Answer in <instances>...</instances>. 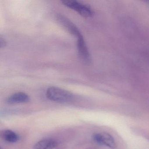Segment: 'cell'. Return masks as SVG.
<instances>
[{
  "label": "cell",
  "instance_id": "1",
  "mask_svg": "<svg viewBox=\"0 0 149 149\" xmlns=\"http://www.w3.org/2000/svg\"><path fill=\"white\" fill-rule=\"evenodd\" d=\"M46 96L49 100L59 103L69 102L74 98L71 92L54 86H51L47 89Z\"/></svg>",
  "mask_w": 149,
  "mask_h": 149
},
{
  "label": "cell",
  "instance_id": "4",
  "mask_svg": "<svg viewBox=\"0 0 149 149\" xmlns=\"http://www.w3.org/2000/svg\"><path fill=\"white\" fill-rule=\"evenodd\" d=\"M57 19L58 21L67 29L68 32L72 34L77 38L82 37V35L77 27L71 22L68 19L63 15L59 14L57 15Z\"/></svg>",
  "mask_w": 149,
  "mask_h": 149
},
{
  "label": "cell",
  "instance_id": "10",
  "mask_svg": "<svg viewBox=\"0 0 149 149\" xmlns=\"http://www.w3.org/2000/svg\"><path fill=\"white\" fill-rule=\"evenodd\" d=\"M148 3H149V1H148Z\"/></svg>",
  "mask_w": 149,
  "mask_h": 149
},
{
  "label": "cell",
  "instance_id": "11",
  "mask_svg": "<svg viewBox=\"0 0 149 149\" xmlns=\"http://www.w3.org/2000/svg\"><path fill=\"white\" fill-rule=\"evenodd\" d=\"M1 149H2V148H1Z\"/></svg>",
  "mask_w": 149,
  "mask_h": 149
},
{
  "label": "cell",
  "instance_id": "2",
  "mask_svg": "<svg viewBox=\"0 0 149 149\" xmlns=\"http://www.w3.org/2000/svg\"><path fill=\"white\" fill-rule=\"evenodd\" d=\"M63 5L69 8L74 10L83 17L88 18L94 14L92 8L88 5L83 4L79 1L72 0H65L61 1Z\"/></svg>",
  "mask_w": 149,
  "mask_h": 149
},
{
  "label": "cell",
  "instance_id": "3",
  "mask_svg": "<svg viewBox=\"0 0 149 149\" xmlns=\"http://www.w3.org/2000/svg\"><path fill=\"white\" fill-rule=\"evenodd\" d=\"M93 138L96 143L101 145L104 146L111 149H115L116 147L115 139L109 133H96L93 136Z\"/></svg>",
  "mask_w": 149,
  "mask_h": 149
},
{
  "label": "cell",
  "instance_id": "9",
  "mask_svg": "<svg viewBox=\"0 0 149 149\" xmlns=\"http://www.w3.org/2000/svg\"><path fill=\"white\" fill-rule=\"evenodd\" d=\"M6 41L3 37H2V36H1V37H0V47H1V48L5 47L6 46Z\"/></svg>",
  "mask_w": 149,
  "mask_h": 149
},
{
  "label": "cell",
  "instance_id": "7",
  "mask_svg": "<svg viewBox=\"0 0 149 149\" xmlns=\"http://www.w3.org/2000/svg\"><path fill=\"white\" fill-rule=\"evenodd\" d=\"M57 142L54 139H42L34 145L33 149H53L57 146Z\"/></svg>",
  "mask_w": 149,
  "mask_h": 149
},
{
  "label": "cell",
  "instance_id": "8",
  "mask_svg": "<svg viewBox=\"0 0 149 149\" xmlns=\"http://www.w3.org/2000/svg\"><path fill=\"white\" fill-rule=\"evenodd\" d=\"M1 136L5 141L10 143H16L19 139V136L10 130L3 131L1 133Z\"/></svg>",
  "mask_w": 149,
  "mask_h": 149
},
{
  "label": "cell",
  "instance_id": "5",
  "mask_svg": "<svg viewBox=\"0 0 149 149\" xmlns=\"http://www.w3.org/2000/svg\"><path fill=\"white\" fill-rule=\"evenodd\" d=\"M77 47L78 54L82 61L88 64L90 63V54L83 37L77 38Z\"/></svg>",
  "mask_w": 149,
  "mask_h": 149
},
{
  "label": "cell",
  "instance_id": "6",
  "mask_svg": "<svg viewBox=\"0 0 149 149\" xmlns=\"http://www.w3.org/2000/svg\"><path fill=\"white\" fill-rule=\"evenodd\" d=\"M29 96L24 93L19 92L14 93L8 97L6 99V102L9 104H14L25 103L30 101Z\"/></svg>",
  "mask_w": 149,
  "mask_h": 149
}]
</instances>
